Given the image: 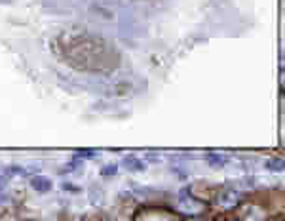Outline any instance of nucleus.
<instances>
[{
    "label": "nucleus",
    "mask_w": 285,
    "mask_h": 221,
    "mask_svg": "<svg viewBox=\"0 0 285 221\" xmlns=\"http://www.w3.org/2000/svg\"><path fill=\"white\" fill-rule=\"evenodd\" d=\"M205 160H207L209 166H213V168H221V166H225L228 162V157L219 155V153H207L205 155Z\"/></svg>",
    "instance_id": "obj_2"
},
{
    "label": "nucleus",
    "mask_w": 285,
    "mask_h": 221,
    "mask_svg": "<svg viewBox=\"0 0 285 221\" xmlns=\"http://www.w3.org/2000/svg\"><path fill=\"white\" fill-rule=\"evenodd\" d=\"M32 187H34V191H38V192H48L50 189H52V183H50V179H46V177L42 176H36L32 181Z\"/></svg>",
    "instance_id": "obj_3"
},
{
    "label": "nucleus",
    "mask_w": 285,
    "mask_h": 221,
    "mask_svg": "<svg viewBox=\"0 0 285 221\" xmlns=\"http://www.w3.org/2000/svg\"><path fill=\"white\" fill-rule=\"evenodd\" d=\"M101 174H103L105 177H113L114 174H116V166H114V164H113V166H105Z\"/></svg>",
    "instance_id": "obj_4"
},
{
    "label": "nucleus",
    "mask_w": 285,
    "mask_h": 221,
    "mask_svg": "<svg viewBox=\"0 0 285 221\" xmlns=\"http://www.w3.org/2000/svg\"><path fill=\"white\" fill-rule=\"evenodd\" d=\"M124 166L128 170H131V172H141V170H144V162H142L141 158H137L135 155H128L124 158Z\"/></svg>",
    "instance_id": "obj_1"
}]
</instances>
